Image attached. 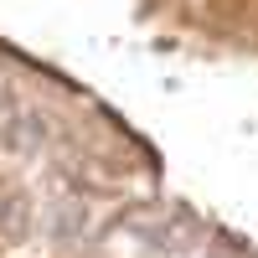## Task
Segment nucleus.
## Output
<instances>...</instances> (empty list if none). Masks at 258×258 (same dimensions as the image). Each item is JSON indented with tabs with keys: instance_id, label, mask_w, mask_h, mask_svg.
Wrapping results in <instances>:
<instances>
[{
	"instance_id": "f257e3e1",
	"label": "nucleus",
	"mask_w": 258,
	"mask_h": 258,
	"mask_svg": "<svg viewBox=\"0 0 258 258\" xmlns=\"http://www.w3.org/2000/svg\"><path fill=\"white\" fill-rule=\"evenodd\" d=\"M36 227L47 232L52 243H83L93 232V207L83 197H52L47 207L36 212Z\"/></svg>"
},
{
	"instance_id": "f03ea898",
	"label": "nucleus",
	"mask_w": 258,
	"mask_h": 258,
	"mask_svg": "<svg viewBox=\"0 0 258 258\" xmlns=\"http://www.w3.org/2000/svg\"><path fill=\"white\" fill-rule=\"evenodd\" d=\"M36 197H26V191H0V232L6 238H26V232L36 227Z\"/></svg>"
}]
</instances>
